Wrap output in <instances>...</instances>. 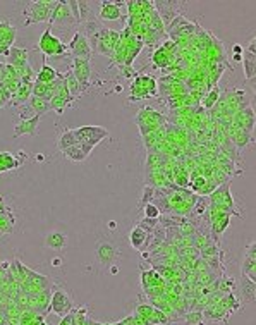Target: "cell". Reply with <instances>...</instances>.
Returning <instances> with one entry per match:
<instances>
[{"label":"cell","instance_id":"cell-34","mask_svg":"<svg viewBox=\"0 0 256 325\" xmlns=\"http://www.w3.org/2000/svg\"><path fill=\"white\" fill-rule=\"evenodd\" d=\"M184 322H186V325H205V322H203V313L198 310H191L189 313H186Z\"/></svg>","mask_w":256,"mask_h":325},{"label":"cell","instance_id":"cell-16","mask_svg":"<svg viewBox=\"0 0 256 325\" xmlns=\"http://www.w3.org/2000/svg\"><path fill=\"white\" fill-rule=\"evenodd\" d=\"M227 134H229L230 143L234 144L235 148H239V150H242V148H246L247 144H251V143L254 141L253 134H251L249 131H246V129H235V127L230 126V122H229V129H227Z\"/></svg>","mask_w":256,"mask_h":325},{"label":"cell","instance_id":"cell-22","mask_svg":"<svg viewBox=\"0 0 256 325\" xmlns=\"http://www.w3.org/2000/svg\"><path fill=\"white\" fill-rule=\"evenodd\" d=\"M66 244H67L66 234H62V232H59V231L50 232V234L45 238V246L54 251H62L64 248H66Z\"/></svg>","mask_w":256,"mask_h":325},{"label":"cell","instance_id":"cell-29","mask_svg":"<svg viewBox=\"0 0 256 325\" xmlns=\"http://www.w3.org/2000/svg\"><path fill=\"white\" fill-rule=\"evenodd\" d=\"M242 67H244V76L246 79L253 81L254 78V71H256V55L249 54V52H244V57H242Z\"/></svg>","mask_w":256,"mask_h":325},{"label":"cell","instance_id":"cell-7","mask_svg":"<svg viewBox=\"0 0 256 325\" xmlns=\"http://www.w3.org/2000/svg\"><path fill=\"white\" fill-rule=\"evenodd\" d=\"M121 251L112 241H98L97 248H95V260L100 267H109L114 262H117Z\"/></svg>","mask_w":256,"mask_h":325},{"label":"cell","instance_id":"cell-2","mask_svg":"<svg viewBox=\"0 0 256 325\" xmlns=\"http://www.w3.org/2000/svg\"><path fill=\"white\" fill-rule=\"evenodd\" d=\"M136 124H138L139 131H141V136L145 138L150 132L157 131L158 127L165 126L167 124V117L163 114H160L158 110L151 107H143L141 110L138 112L136 115Z\"/></svg>","mask_w":256,"mask_h":325},{"label":"cell","instance_id":"cell-31","mask_svg":"<svg viewBox=\"0 0 256 325\" xmlns=\"http://www.w3.org/2000/svg\"><path fill=\"white\" fill-rule=\"evenodd\" d=\"M64 155H66L69 160H73V162H85L88 158V155L85 153V150H83V146L79 143L71 148H67V150L64 151Z\"/></svg>","mask_w":256,"mask_h":325},{"label":"cell","instance_id":"cell-39","mask_svg":"<svg viewBox=\"0 0 256 325\" xmlns=\"http://www.w3.org/2000/svg\"><path fill=\"white\" fill-rule=\"evenodd\" d=\"M59 325H73V313L62 316V320H61V323H59Z\"/></svg>","mask_w":256,"mask_h":325},{"label":"cell","instance_id":"cell-33","mask_svg":"<svg viewBox=\"0 0 256 325\" xmlns=\"http://www.w3.org/2000/svg\"><path fill=\"white\" fill-rule=\"evenodd\" d=\"M218 98H220L218 86H211L210 91H208V93L203 96V107H205L206 110H211V108L215 107V103L218 102Z\"/></svg>","mask_w":256,"mask_h":325},{"label":"cell","instance_id":"cell-26","mask_svg":"<svg viewBox=\"0 0 256 325\" xmlns=\"http://www.w3.org/2000/svg\"><path fill=\"white\" fill-rule=\"evenodd\" d=\"M19 166H21V162H19L16 155L7 153V151H0V172L16 171Z\"/></svg>","mask_w":256,"mask_h":325},{"label":"cell","instance_id":"cell-43","mask_svg":"<svg viewBox=\"0 0 256 325\" xmlns=\"http://www.w3.org/2000/svg\"><path fill=\"white\" fill-rule=\"evenodd\" d=\"M35 158H37L38 162H43V158H45V156H43V155H37V156H35Z\"/></svg>","mask_w":256,"mask_h":325},{"label":"cell","instance_id":"cell-4","mask_svg":"<svg viewBox=\"0 0 256 325\" xmlns=\"http://www.w3.org/2000/svg\"><path fill=\"white\" fill-rule=\"evenodd\" d=\"M158 93V83L153 76L139 74L134 78L131 84V96L129 102H138V100H145L150 96H155Z\"/></svg>","mask_w":256,"mask_h":325},{"label":"cell","instance_id":"cell-38","mask_svg":"<svg viewBox=\"0 0 256 325\" xmlns=\"http://www.w3.org/2000/svg\"><path fill=\"white\" fill-rule=\"evenodd\" d=\"M133 325H150L148 323V320H145V318H141L139 315H133Z\"/></svg>","mask_w":256,"mask_h":325},{"label":"cell","instance_id":"cell-5","mask_svg":"<svg viewBox=\"0 0 256 325\" xmlns=\"http://www.w3.org/2000/svg\"><path fill=\"white\" fill-rule=\"evenodd\" d=\"M73 132L76 141L79 144H88L91 148H95L103 138L109 136L107 129L102 126H83V127H78V129H73Z\"/></svg>","mask_w":256,"mask_h":325},{"label":"cell","instance_id":"cell-35","mask_svg":"<svg viewBox=\"0 0 256 325\" xmlns=\"http://www.w3.org/2000/svg\"><path fill=\"white\" fill-rule=\"evenodd\" d=\"M153 310H155V306H151V304H139V306L136 308V315H139L141 318L148 320V323H150V318H151V315H153Z\"/></svg>","mask_w":256,"mask_h":325},{"label":"cell","instance_id":"cell-3","mask_svg":"<svg viewBox=\"0 0 256 325\" xmlns=\"http://www.w3.org/2000/svg\"><path fill=\"white\" fill-rule=\"evenodd\" d=\"M37 48L42 52L45 57H52V59H59V57H64L67 54V45L62 42L59 36H55L52 33V30L43 31V35L40 36L38 43H37Z\"/></svg>","mask_w":256,"mask_h":325},{"label":"cell","instance_id":"cell-23","mask_svg":"<svg viewBox=\"0 0 256 325\" xmlns=\"http://www.w3.org/2000/svg\"><path fill=\"white\" fill-rule=\"evenodd\" d=\"M239 291H241L244 303H253L256 296V282H251L247 277H242L241 284H239Z\"/></svg>","mask_w":256,"mask_h":325},{"label":"cell","instance_id":"cell-24","mask_svg":"<svg viewBox=\"0 0 256 325\" xmlns=\"http://www.w3.org/2000/svg\"><path fill=\"white\" fill-rule=\"evenodd\" d=\"M57 76H59V72L55 71V67L49 66L47 62H43L42 69L38 71L37 79H35V81L42 83V84H50V83H54L55 79H57Z\"/></svg>","mask_w":256,"mask_h":325},{"label":"cell","instance_id":"cell-44","mask_svg":"<svg viewBox=\"0 0 256 325\" xmlns=\"http://www.w3.org/2000/svg\"><path fill=\"white\" fill-rule=\"evenodd\" d=\"M234 60H237V62H241V60H242V55H234Z\"/></svg>","mask_w":256,"mask_h":325},{"label":"cell","instance_id":"cell-41","mask_svg":"<svg viewBox=\"0 0 256 325\" xmlns=\"http://www.w3.org/2000/svg\"><path fill=\"white\" fill-rule=\"evenodd\" d=\"M247 52H249V54H256V50H254V38L249 42V47H247Z\"/></svg>","mask_w":256,"mask_h":325},{"label":"cell","instance_id":"cell-1","mask_svg":"<svg viewBox=\"0 0 256 325\" xmlns=\"http://www.w3.org/2000/svg\"><path fill=\"white\" fill-rule=\"evenodd\" d=\"M55 4H57V0H35V2H31L23 12L25 14V26L50 21Z\"/></svg>","mask_w":256,"mask_h":325},{"label":"cell","instance_id":"cell-37","mask_svg":"<svg viewBox=\"0 0 256 325\" xmlns=\"http://www.w3.org/2000/svg\"><path fill=\"white\" fill-rule=\"evenodd\" d=\"M121 72L126 76L127 79L134 78V71H133V67H131V66H121Z\"/></svg>","mask_w":256,"mask_h":325},{"label":"cell","instance_id":"cell-28","mask_svg":"<svg viewBox=\"0 0 256 325\" xmlns=\"http://www.w3.org/2000/svg\"><path fill=\"white\" fill-rule=\"evenodd\" d=\"M73 96H54V98L50 100V110H55L59 115L64 114V110H66L67 107H71L74 103Z\"/></svg>","mask_w":256,"mask_h":325},{"label":"cell","instance_id":"cell-12","mask_svg":"<svg viewBox=\"0 0 256 325\" xmlns=\"http://www.w3.org/2000/svg\"><path fill=\"white\" fill-rule=\"evenodd\" d=\"M124 11H126L124 2H110V0L102 2L98 11V19L100 21H119L121 18H124Z\"/></svg>","mask_w":256,"mask_h":325},{"label":"cell","instance_id":"cell-14","mask_svg":"<svg viewBox=\"0 0 256 325\" xmlns=\"http://www.w3.org/2000/svg\"><path fill=\"white\" fill-rule=\"evenodd\" d=\"M16 40V26L11 23H0V55H9Z\"/></svg>","mask_w":256,"mask_h":325},{"label":"cell","instance_id":"cell-13","mask_svg":"<svg viewBox=\"0 0 256 325\" xmlns=\"http://www.w3.org/2000/svg\"><path fill=\"white\" fill-rule=\"evenodd\" d=\"M40 119H42V117H38V115L23 117L14 127V138H21V136H37L38 134Z\"/></svg>","mask_w":256,"mask_h":325},{"label":"cell","instance_id":"cell-21","mask_svg":"<svg viewBox=\"0 0 256 325\" xmlns=\"http://www.w3.org/2000/svg\"><path fill=\"white\" fill-rule=\"evenodd\" d=\"M232 215H225L222 219L215 220V222H210V232H211V239L213 243H218V239L222 238V234L225 232V229L229 227Z\"/></svg>","mask_w":256,"mask_h":325},{"label":"cell","instance_id":"cell-19","mask_svg":"<svg viewBox=\"0 0 256 325\" xmlns=\"http://www.w3.org/2000/svg\"><path fill=\"white\" fill-rule=\"evenodd\" d=\"M31 95H33V84L21 83V86L16 90V93L13 95V98H11V103H13L14 107H21V105H25V103H28Z\"/></svg>","mask_w":256,"mask_h":325},{"label":"cell","instance_id":"cell-11","mask_svg":"<svg viewBox=\"0 0 256 325\" xmlns=\"http://www.w3.org/2000/svg\"><path fill=\"white\" fill-rule=\"evenodd\" d=\"M208 205L223 207V208H227V210H230L234 215H237V212H235V208H234V198H232L229 184H227V183L222 184V186H218L217 190L211 193L210 198H208Z\"/></svg>","mask_w":256,"mask_h":325},{"label":"cell","instance_id":"cell-10","mask_svg":"<svg viewBox=\"0 0 256 325\" xmlns=\"http://www.w3.org/2000/svg\"><path fill=\"white\" fill-rule=\"evenodd\" d=\"M71 71H73L74 78L78 79L79 86L83 91H86L91 84V62L85 59H73L71 60Z\"/></svg>","mask_w":256,"mask_h":325},{"label":"cell","instance_id":"cell-15","mask_svg":"<svg viewBox=\"0 0 256 325\" xmlns=\"http://www.w3.org/2000/svg\"><path fill=\"white\" fill-rule=\"evenodd\" d=\"M242 277H247L251 282H256V243L249 244L242 262Z\"/></svg>","mask_w":256,"mask_h":325},{"label":"cell","instance_id":"cell-45","mask_svg":"<svg viewBox=\"0 0 256 325\" xmlns=\"http://www.w3.org/2000/svg\"><path fill=\"white\" fill-rule=\"evenodd\" d=\"M40 325H49V323H47L45 320H42V322H40Z\"/></svg>","mask_w":256,"mask_h":325},{"label":"cell","instance_id":"cell-8","mask_svg":"<svg viewBox=\"0 0 256 325\" xmlns=\"http://www.w3.org/2000/svg\"><path fill=\"white\" fill-rule=\"evenodd\" d=\"M67 54L73 55V59H85V60H91V55H93V48H91L90 42L81 31H76L73 35V40L67 45Z\"/></svg>","mask_w":256,"mask_h":325},{"label":"cell","instance_id":"cell-25","mask_svg":"<svg viewBox=\"0 0 256 325\" xmlns=\"http://www.w3.org/2000/svg\"><path fill=\"white\" fill-rule=\"evenodd\" d=\"M28 107H30V110L33 112V115H38V117H42L43 114H47V112L50 110V103L47 102V100L38 98V96H33V95H31V98L28 100Z\"/></svg>","mask_w":256,"mask_h":325},{"label":"cell","instance_id":"cell-27","mask_svg":"<svg viewBox=\"0 0 256 325\" xmlns=\"http://www.w3.org/2000/svg\"><path fill=\"white\" fill-rule=\"evenodd\" d=\"M62 76H64V84H66V86H67V90H69L71 96H74V98H78V96L83 93V90H81V86H79L78 79L74 78L73 71L67 69Z\"/></svg>","mask_w":256,"mask_h":325},{"label":"cell","instance_id":"cell-40","mask_svg":"<svg viewBox=\"0 0 256 325\" xmlns=\"http://www.w3.org/2000/svg\"><path fill=\"white\" fill-rule=\"evenodd\" d=\"M232 52H234V55H241L244 50H242L241 45H234V48H232Z\"/></svg>","mask_w":256,"mask_h":325},{"label":"cell","instance_id":"cell-42","mask_svg":"<svg viewBox=\"0 0 256 325\" xmlns=\"http://www.w3.org/2000/svg\"><path fill=\"white\" fill-rule=\"evenodd\" d=\"M52 265H54V267H61V265H62V258H54V260H52Z\"/></svg>","mask_w":256,"mask_h":325},{"label":"cell","instance_id":"cell-32","mask_svg":"<svg viewBox=\"0 0 256 325\" xmlns=\"http://www.w3.org/2000/svg\"><path fill=\"white\" fill-rule=\"evenodd\" d=\"M14 229V217L13 214H0V238L11 234Z\"/></svg>","mask_w":256,"mask_h":325},{"label":"cell","instance_id":"cell-20","mask_svg":"<svg viewBox=\"0 0 256 325\" xmlns=\"http://www.w3.org/2000/svg\"><path fill=\"white\" fill-rule=\"evenodd\" d=\"M151 62H153V66L158 67V69H165V67H169L170 64L174 62V55H170L163 47H158L157 50L153 52V55H151Z\"/></svg>","mask_w":256,"mask_h":325},{"label":"cell","instance_id":"cell-9","mask_svg":"<svg viewBox=\"0 0 256 325\" xmlns=\"http://www.w3.org/2000/svg\"><path fill=\"white\" fill-rule=\"evenodd\" d=\"M49 310L54 311L55 315H59V316H66L74 310V303H73V299H71V296L67 294L64 289L55 287L54 292H52Z\"/></svg>","mask_w":256,"mask_h":325},{"label":"cell","instance_id":"cell-30","mask_svg":"<svg viewBox=\"0 0 256 325\" xmlns=\"http://www.w3.org/2000/svg\"><path fill=\"white\" fill-rule=\"evenodd\" d=\"M74 144H78V141H76V138H74V132L73 129H64L62 131V134L59 136V139H57V146H59V150L62 151H66L67 148H71V146H74Z\"/></svg>","mask_w":256,"mask_h":325},{"label":"cell","instance_id":"cell-17","mask_svg":"<svg viewBox=\"0 0 256 325\" xmlns=\"http://www.w3.org/2000/svg\"><path fill=\"white\" fill-rule=\"evenodd\" d=\"M7 57H9V62L7 64H11L13 67H23V66H26V64H30V60H28V57H30V50H28V48L11 47Z\"/></svg>","mask_w":256,"mask_h":325},{"label":"cell","instance_id":"cell-36","mask_svg":"<svg viewBox=\"0 0 256 325\" xmlns=\"http://www.w3.org/2000/svg\"><path fill=\"white\" fill-rule=\"evenodd\" d=\"M145 217L146 219H153L157 220L160 217V208L157 207V203H146L145 205Z\"/></svg>","mask_w":256,"mask_h":325},{"label":"cell","instance_id":"cell-6","mask_svg":"<svg viewBox=\"0 0 256 325\" xmlns=\"http://www.w3.org/2000/svg\"><path fill=\"white\" fill-rule=\"evenodd\" d=\"M52 26H57V28H64V30H69L78 24L76 18L71 12V7L67 2H59L55 4L54 11H52V16H50V21H49Z\"/></svg>","mask_w":256,"mask_h":325},{"label":"cell","instance_id":"cell-18","mask_svg":"<svg viewBox=\"0 0 256 325\" xmlns=\"http://www.w3.org/2000/svg\"><path fill=\"white\" fill-rule=\"evenodd\" d=\"M148 241H150V236H148V231L143 229L141 226L133 227L129 234V243L131 246L136 248V250H143L145 246H148Z\"/></svg>","mask_w":256,"mask_h":325}]
</instances>
